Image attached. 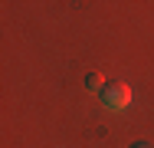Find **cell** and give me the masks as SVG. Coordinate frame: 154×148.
Instances as JSON below:
<instances>
[{
  "label": "cell",
  "mask_w": 154,
  "mask_h": 148,
  "mask_svg": "<svg viewBox=\"0 0 154 148\" xmlns=\"http://www.w3.org/2000/svg\"><path fill=\"white\" fill-rule=\"evenodd\" d=\"M98 99H102V105H105L108 112H125L128 102H131V86H125V82H108V86L98 92Z\"/></svg>",
  "instance_id": "cell-1"
},
{
  "label": "cell",
  "mask_w": 154,
  "mask_h": 148,
  "mask_svg": "<svg viewBox=\"0 0 154 148\" xmlns=\"http://www.w3.org/2000/svg\"><path fill=\"white\" fill-rule=\"evenodd\" d=\"M85 89H92V92H98V89H105V82H102V76H98V72H89V76H85Z\"/></svg>",
  "instance_id": "cell-2"
},
{
  "label": "cell",
  "mask_w": 154,
  "mask_h": 148,
  "mask_svg": "<svg viewBox=\"0 0 154 148\" xmlns=\"http://www.w3.org/2000/svg\"><path fill=\"white\" fill-rule=\"evenodd\" d=\"M131 148H148V145H131Z\"/></svg>",
  "instance_id": "cell-3"
}]
</instances>
